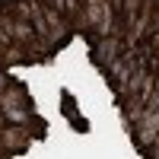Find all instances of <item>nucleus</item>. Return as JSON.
<instances>
[{"label":"nucleus","mask_w":159,"mask_h":159,"mask_svg":"<svg viewBox=\"0 0 159 159\" xmlns=\"http://www.w3.org/2000/svg\"><path fill=\"white\" fill-rule=\"evenodd\" d=\"M29 92H25L19 83H10L3 92H0V111H7V108H29Z\"/></svg>","instance_id":"nucleus-4"},{"label":"nucleus","mask_w":159,"mask_h":159,"mask_svg":"<svg viewBox=\"0 0 159 159\" xmlns=\"http://www.w3.org/2000/svg\"><path fill=\"white\" fill-rule=\"evenodd\" d=\"M10 83H13V80H10V76H7V73H3V70H0V92H3V89H7V86H10Z\"/></svg>","instance_id":"nucleus-5"},{"label":"nucleus","mask_w":159,"mask_h":159,"mask_svg":"<svg viewBox=\"0 0 159 159\" xmlns=\"http://www.w3.org/2000/svg\"><path fill=\"white\" fill-rule=\"evenodd\" d=\"M153 32H159V10H156V19H153ZM150 32V35H153Z\"/></svg>","instance_id":"nucleus-6"},{"label":"nucleus","mask_w":159,"mask_h":159,"mask_svg":"<svg viewBox=\"0 0 159 159\" xmlns=\"http://www.w3.org/2000/svg\"><path fill=\"white\" fill-rule=\"evenodd\" d=\"M0 159H3V156H0Z\"/></svg>","instance_id":"nucleus-8"},{"label":"nucleus","mask_w":159,"mask_h":159,"mask_svg":"<svg viewBox=\"0 0 159 159\" xmlns=\"http://www.w3.org/2000/svg\"><path fill=\"white\" fill-rule=\"evenodd\" d=\"M7 127V118H3V111H0V130H3Z\"/></svg>","instance_id":"nucleus-7"},{"label":"nucleus","mask_w":159,"mask_h":159,"mask_svg":"<svg viewBox=\"0 0 159 159\" xmlns=\"http://www.w3.org/2000/svg\"><path fill=\"white\" fill-rule=\"evenodd\" d=\"M130 130H134V143H137L143 153H147L153 143L159 140V111H147Z\"/></svg>","instance_id":"nucleus-2"},{"label":"nucleus","mask_w":159,"mask_h":159,"mask_svg":"<svg viewBox=\"0 0 159 159\" xmlns=\"http://www.w3.org/2000/svg\"><path fill=\"white\" fill-rule=\"evenodd\" d=\"M29 147V130L25 127H16V124H7L3 130H0V156L7 153H19Z\"/></svg>","instance_id":"nucleus-3"},{"label":"nucleus","mask_w":159,"mask_h":159,"mask_svg":"<svg viewBox=\"0 0 159 159\" xmlns=\"http://www.w3.org/2000/svg\"><path fill=\"white\" fill-rule=\"evenodd\" d=\"M124 51H127V48H124V38H121V35H108V38L92 42V61H96L102 70H108Z\"/></svg>","instance_id":"nucleus-1"}]
</instances>
